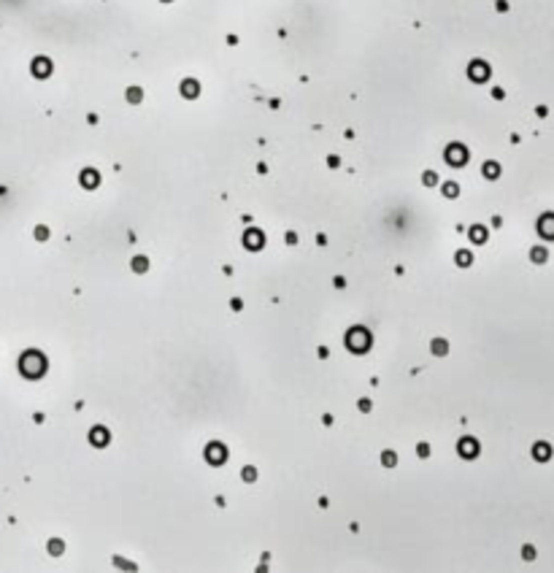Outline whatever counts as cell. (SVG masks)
<instances>
[{"label": "cell", "mask_w": 554, "mask_h": 573, "mask_svg": "<svg viewBox=\"0 0 554 573\" xmlns=\"http://www.w3.org/2000/svg\"><path fill=\"white\" fill-rule=\"evenodd\" d=\"M538 232H540L544 238H554V214L540 216V222H538Z\"/></svg>", "instance_id": "obj_1"}, {"label": "cell", "mask_w": 554, "mask_h": 573, "mask_svg": "<svg viewBox=\"0 0 554 573\" xmlns=\"http://www.w3.org/2000/svg\"><path fill=\"white\" fill-rule=\"evenodd\" d=\"M532 454H536V460H549L552 457V449H549V444H536V449H532Z\"/></svg>", "instance_id": "obj_2"}, {"label": "cell", "mask_w": 554, "mask_h": 573, "mask_svg": "<svg viewBox=\"0 0 554 573\" xmlns=\"http://www.w3.org/2000/svg\"><path fill=\"white\" fill-rule=\"evenodd\" d=\"M473 76H476V82H484V78H486V68H484V65H473Z\"/></svg>", "instance_id": "obj_3"}, {"label": "cell", "mask_w": 554, "mask_h": 573, "mask_svg": "<svg viewBox=\"0 0 554 573\" xmlns=\"http://www.w3.org/2000/svg\"><path fill=\"white\" fill-rule=\"evenodd\" d=\"M532 260H536V262H544V260H546V249H540V246H538V249H532Z\"/></svg>", "instance_id": "obj_4"}, {"label": "cell", "mask_w": 554, "mask_h": 573, "mask_svg": "<svg viewBox=\"0 0 554 573\" xmlns=\"http://www.w3.org/2000/svg\"><path fill=\"white\" fill-rule=\"evenodd\" d=\"M486 176H498V165H495V162L486 165Z\"/></svg>", "instance_id": "obj_5"}]
</instances>
